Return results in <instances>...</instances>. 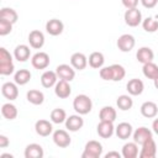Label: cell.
Segmentation results:
<instances>
[{
	"instance_id": "30",
	"label": "cell",
	"mask_w": 158,
	"mask_h": 158,
	"mask_svg": "<svg viewBox=\"0 0 158 158\" xmlns=\"http://www.w3.org/2000/svg\"><path fill=\"white\" fill-rule=\"evenodd\" d=\"M1 114L6 120H15L17 117V107L11 102H6L1 106Z\"/></svg>"
},
{
	"instance_id": "25",
	"label": "cell",
	"mask_w": 158,
	"mask_h": 158,
	"mask_svg": "<svg viewBox=\"0 0 158 158\" xmlns=\"http://www.w3.org/2000/svg\"><path fill=\"white\" fill-rule=\"evenodd\" d=\"M115 133H116V136L120 139H127L133 133V130H132L131 123H128V122H121L115 128Z\"/></svg>"
},
{
	"instance_id": "27",
	"label": "cell",
	"mask_w": 158,
	"mask_h": 158,
	"mask_svg": "<svg viewBox=\"0 0 158 158\" xmlns=\"http://www.w3.org/2000/svg\"><path fill=\"white\" fill-rule=\"evenodd\" d=\"M121 154H122L123 158H136L138 156V144L135 141L125 143L123 147H122Z\"/></svg>"
},
{
	"instance_id": "13",
	"label": "cell",
	"mask_w": 158,
	"mask_h": 158,
	"mask_svg": "<svg viewBox=\"0 0 158 158\" xmlns=\"http://www.w3.org/2000/svg\"><path fill=\"white\" fill-rule=\"evenodd\" d=\"M1 94L4 95V98H6L7 100H15L19 96V89H17V84L16 83H11V81H6L2 84L1 86Z\"/></svg>"
},
{
	"instance_id": "17",
	"label": "cell",
	"mask_w": 158,
	"mask_h": 158,
	"mask_svg": "<svg viewBox=\"0 0 158 158\" xmlns=\"http://www.w3.org/2000/svg\"><path fill=\"white\" fill-rule=\"evenodd\" d=\"M70 64L74 69L77 70H83L86 68L88 65V58L84 53H80V52H75L72 54L70 57Z\"/></svg>"
},
{
	"instance_id": "9",
	"label": "cell",
	"mask_w": 158,
	"mask_h": 158,
	"mask_svg": "<svg viewBox=\"0 0 158 158\" xmlns=\"http://www.w3.org/2000/svg\"><path fill=\"white\" fill-rule=\"evenodd\" d=\"M56 73L58 75L59 79L62 80H67V81H72L75 78V70L73 67H70L69 64H59L56 68Z\"/></svg>"
},
{
	"instance_id": "29",
	"label": "cell",
	"mask_w": 158,
	"mask_h": 158,
	"mask_svg": "<svg viewBox=\"0 0 158 158\" xmlns=\"http://www.w3.org/2000/svg\"><path fill=\"white\" fill-rule=\"evenodd\" d=\"M26 98H27V101L31 102L32 105H41V104H43V101H44V95H43V93L40 91V90H36V89L28 90L27 94H26Z\"/></svg>"
},
{
	"instance_id": "21",
	"label": "cell",
	"mask_w": 158,
	"mask_h": 158,
	"mask_svg": "<svg viewBox=\"0 0 158 158\" xmlns=\"http://www.w3.org/2000/svg\"><path fill=\"white\" fill-rule=\"evenodd\" d=\"M43 154V148L38 143H30L25 148V158H42Z\"/></svg>"
},
{
	"instance_id": "5",
	"label": "cell",
	"mask_w": 158,
	"mask_h": 158,
	"mask_svg": "<svg viewBox=\"0 0 158 158\" xmlns=\"http://www.w3.org/2000/svg\"><path fill=\"white\" fill-rule=\"evenodd\" d=\"M123 19H125V22H126L127 26L136 27V26H138L142 22V14H141V11L137 7L127 9L125 15H123Z\"/></svg>"
},
{
	"instance_id": "8",
	"label": "cell",
	"mask_w": 158,
	"mask_h": 158,
	"mask_svg": "<svg viewBox=\"0 0 158 158\" xmlns=\"http://www.w3.org/2000/svg\"><path fill=\"white\" fill-rule=\"evenodd\" d=\"M53 142L56 146H58L60 148H65L70 144L72 138L65 130H56L53 132Z\"/></svg>"
},
{
	"instance_id": "23",
	"label": "cell",
	"mask_w": 158,
	"mask_h": 158,
	"mask_svg": "<svg viewBox=\"0 0 158 158\" xmlns=\"http://www.w3.org/2000/svg\"><path fill=\"white\" fill-rule=\"evenodd\" d=\"M141 114L147 118H153L158 114V106L153 101H144L141 105Z\"/></svg>"
},
{
	"instance_id": "10",
	"label": "cell",
	"mask_w": 158,
	"mask_h": 158,
	"mask_svg": "<svg viewBox=\"0 0 158 158\" xmlns=\"http://www.w3.org/2000/svg\"><path fill=\"white\" fill-rule=\"evenodd\" d=\"M141 152H139V157L141 158H154L157 154V144L154 142L153 138H149L148 141H146L143 144H141Z\"/></svg>"
},
{
	"instance_id": "32",
	"label": "cell",
	"mask_w": 158,
	"mask_h": 158,
	"mask_svg": "<svg viewBox=\"0 0 158 158\" xmlns=\"http://www.w3.org/2000/svg\"><path fill=\"white\" fill-rule=\"evenodd\" d=\"M142 72H143V75H144L146 78L154 80V79L158 77V65L154 64L153 62H148V63L143 64Z\"/></svg>"
},
{
	"instance_id": "4",
	"label": "cell",
	"mask_w": 158,
	"mask_h": 158,
	"mask_svg": "<svg viewBox=\"0 0 158 158\" xmlns=\"http://www.w3.org/2000/svg\"><path fill=\"white\" fill-rule=\"evenodd\" d=\"M102 154V144L99 141L91 139L86 142L84 151L81 153V158H99Z\"/></svg>"
},
{
	"instance_id": "41",
	"label": "cell",
	"mask_w": 158,
	"mask_h": 158,
	"mask_svg": "<svg viewBox=\"0 0 158 158\" xmlns=\"http://www.w3.org/2000/svg\"><path fill=\"white\" fill-rule=\"evenodd\" d=\"M10 144L9 138L5 135H0V148H6Z\"/></svg>"
},
{
	"instance_id": "39",
	"label": "cell",
	"mask_w": 158,
	"mask_h": 158,
	"mask_svg": "<svg viewBox=\"0 0 158 158\" xmlns=\"http://www.w3.org/2000/svg\"><path fill=\"white\" fill-rule=\"evenodd\" d=\"M121 1L126 9H135V7H137L139 0H121Z\"/></svg>"
},
{
	"instance_id": "28",
	"label": "cell",
	"mask_w": 158,
	"mask_h": 158,
	"mask_svg": "<svg viewBox=\"0 0 158 158\" xmlns=\"http://www.w3.org/2000/svg\"><path fill=\"white\" fill-rule=\"evenodd\" d=\"M104 62H105V58H104V54L101 52H93L89 58H88V63L91 68L94 69H100L102 68L104 65Z\"/></svg>"
},
{
	"instance_id": "18",
	"label": "cell",
	"mask_w": 158,
	"mask_h": 158,
	"mask_svg": "<svg viewBox=\"0 0 158 158\" xmlns=\"http://www.w3.org/2000/svg\"><path fill=\"white\" fill-rule=\"evenodd\" d=\"M149 138H153V135H152V131L144 126L142 127H138L135 132H133V141L137 143V144H143L146 141H148Z\"/></svg>"
},
{
	"instance_id": "40",
	"label": "cell",
	"mask_w": 158,
	"mask_h": 158,
	"mask_svg": "<svg viewBox=\"0 0 158 158\" xmlns=\"http://www.w3.org/2000/svg\"><path fill=\"white\" fill-rule=\"evenodd\" d=\"M139 1L146 9H153L158 2V0H139Z\"/></svg>"
},
{
	"instance_id": "14",
	"label": "cell",
	"mask_w": 158,
	"mask_h": 158,
	"mask_svg": "<svg viewBox=\"0 0 158 158\" xmlns=\"http://www.w3.org/2000/svg\"><path fill=\"white\" fill-rule=\"evenodd\" d=\"M28 43L32 48L35 49H40L43 47L44 44V35L38 31V30H33L28 33Z\"/></svg>"
},
{
	"instance_id": "3",
	"label": "cell",
	"mask_w": 158,
	"mask_h": 158,
	"mask_svg": "<svg viewBox=\"0 0 158 158\" xmlns=\"http://www.w3.org/2000/svg\"><path fill=\"white\" fill-rule=\"evenodd\" d=\"M14 63H12V57L7 52L6 48L1 47L0 48V74L1 75H10L14 73Z\"/></svg>"
},
{
	"instance_id": "38",
	"label": "cell",
	"mask_w": 158,
	"mask_h": 158,
	"mask_svg": "<svg viewBox=\"0 0 158 158\" xmlns=\"http://www.w3.org/2000/svg\"><path fill=\"white\" fill-rule=\"evenodd\" d=\"M12 25L11 22L0 19V36H6L12 31Z\"/></svg>"
},
{
	"instance_id": "36",
	"label": "cell",
	"mask_w": 158,
	"mask_h": 158,
	"mask_svg": "<svg viewBox=\"0 0 158 158\" xmlns=\"http://www.w3.org/2000/svg\"><path fill=\"white\" fill-rule=\"evenodd\" d=\"M65 120H67V114H65V111L63 109L57 107V109L52 110V112H51V121L53 123H62V122H65Z\"/></svg>"
},
{
	"instance_id": "44",
	"label": "cell",
	"mask_w": 158,
	"mask_h": 158,
	"mask_svg": "<svg viewBox=\"0 0 158 158\" xmlns=\"http://www.w3.org/2000/svg\"><path fill=\"white\" fill-rule=\"evenodd\" d=\"M0 157L1 158H14V156L12 154H9V153H2Z\"/></svg>"
},
{
	"instance_id": "35",
	"label": "cell",
	"mask_w": 158,
	"mask_h": 158,
	"mask_svg": "<svg viewBox=\"0 0 158 158\" xmlns=\"http://www.w3.org/2000/svg\"><path fill=\"white\" fill-rule=\"evenodd\" d=\"M116 105L120 110L122 111H127L133 106V100L131 99L130 95H120L116 100Z\"/></svg>"
},
{
	"instance_id": "37",
	"label": "cell",
	"mask_w": 158,
	"mask_h": 158,
	"mask_svg": "<svg viewBox=\"0 0 158 158\" xmlns=\"http://www.w3.org/2000/svg\"><path fill=\"white\" fill-rule=\"evenodd\" d=\"M142 27L146 32H149V33H153L158 30V21L154 20L153 17H147L142 21Z\"/></svg>"
},
{
	"instance_id": "2",
	"label": "cell",
	"mask_w": 158,
	"mask_h": 158,
	"mask_svg": "<svg viewBox=\"0 0 158 158\" xmlns=\"http://www.w3.org/2000/svg\"><path fill=\"white\" fill-rule=\"evenodd\" d=\"M73 109L79 115H86L93 109V101L91 99L85 94H79L73 100Z\"/></svg>"
},
{
	"instance_id": "20",
	"label": "cell",
	"mask_w": 158,
	"mask_h": 158,
	"mask_svg": "<svg viewBox=\"0 0 158 158\" xmlns=\"http://www.w3.org/2000/svg\"><path fill=\"white\" fill-rule=\"evenodd\" d=\"M35 130H36V133L38 136H42V137H47L52 133L53 131V126L49 121L47 120H38L36 121L35 123Z\"/></svg>"
},
{
	"instance_id": "45",
	"label": "cell",
	"mask_w": 158,
	"mask_h": 158,
	"mask_svg": "<svg viewBox=\"0 0 158 158\" xmlns=\"http://www.w3.org/2000/svg\"><path fill=\"white\" fill-rule=\"evenodd\" d=\"M153 81H154V86H156V89H158V77H157Z\"/></svg>"
},
{
	"instance_id": "46",
	"label": "cell",
	"mask_w": 158,
	"mask_h": 158,
	"mask_svg": "<svg viewBox=\"0 0 158 158\" xmlns=\"http://www.w3.org/2000/svg\"><path fill=\"white\" fill-rule=\"evenodd\" d=\"M157 151H158V148H157Z\"/></svg>"
},
{
	"instance_id": "34",
	"label": "cell",
	"mask_w": 158,
	"mask_h": 158,
	"mask_svg": "<svg viewBox=\"0 0 158 158\" xmlns=\"http://www.w3.org/2000/svg\"><path fill=\"white\" fill-rule=\"evenodd\" d=\"M0 19L6 20V21H9V22H11V23H15V22L17 21V19H19V15H17V12H16L14 9H11V7H2V9L0 10Z\"/></svg>"
},
{
	"instance_id": "19",
	"label": "cell",
	"mask_w": 158,
	"mask_h": 158,
	"mask_svg": "<svg viewBox=\"0 0 158 158\" xmlns=\"http://www.w3.org/2000/svg\"><path fill=\"white\" fill-rule=\"evenodd\" d=\"M126 89L128 91L130 95H133V96H137V95H141L143 93V89H144V84L141 79H137V78H133L131 80H128L127 85H126Z\"/></svg>"
},
{
	"instance_id": "31",
	"label": "cell",
	"mask_w": 158,
	"mask_h": 158,
	"mask_svg": "<svg viewBox=\"0 0 158 158\" xmlns=\"http://www.w3.org/2000/svg\"><path fill=\"white\" fill-rule=\"evenodd\" d=\"M116 110L112 107V106H104L100 112H99V117H100V121H110V122H114L116 120Z\"/></svg>"
},
{
	"instance_id": "7",
	"label": "cell",
	"mask_w": 158,
	"mask_h": 158,
	"mask_svg": "<svg viewBox=\"0 0 158 158\" xmlns=\"http://www.w3.org/2000/svg\"><path fill=\"white\" fill-rule=\"evenodd\" d=\"M31 64L35 69H46L49 65V56L46 52H37L32 56Z\"/></svg>"
},
{
	"instance_id": "24",
	"label": "cell",
	"mask_w": 158,
	"mask_h": 158,
	"mask_svg": "<svg viewBox=\"0 0 158 158\" xmlns=\"http://www.w3.org/2000/svg\"><path fill=\"white\" fill-rule=\"evenodd\" d=\"M136 58H137V60L139 63L146 64L148 62H153L154 53L149 47H141L136 53Z\"/></svg>"
},
{
	"instance_id": "22",
	"label": "cell",
	"mask_w": 158,
	"mask_h": 158,
	"mask_svg": "<svg viewBox=\"0 0 158 158\" xmlns=\"http://www.w3.org/2000/svg\"><path fill=\"white\" fill-rule=\"evenodd\" d=\"M57 81H58V75L53 70H46L41 75V84H42L43 88L49 89V88L54 86L57 84Z\"/></svg>"
},
{
	"instance_id": "26",
	"label": "cell",
	"mask_w": 158,
	"mask_h": 158,
	"mask_svg": "<svg viewBox=\"0 0 158 158\" xmlns=\"http://www.w3.org/2000/svg\"><path fill=\"white\" fill-rule=\"evenodd\" d=\"M30 54H31V49L26 44H19L14 49V57L19 62H26L30 58Z\"/></svg>"
},
{
	"instance_id": "43",
	"label": "cell",
	"mask_w": 158,
	"mask_h": 158,
	"mask_svg": "<svg viewBox=\"0 0 158 158\" xmlns=\"http://www.w3.org/2000/svg\"><path fill=\"white\" fill-rule=\"evenodd\" d=\"M152 130H153V132H154L156 135H158V118H156V120L153 121V123H152Z\"/></svg>"
},
{
	"instance_id": "1",
	"label": "cell",
	"mask_w": 158,
	"mask_h": 158,
	"mask_svg": "<svg viewBox=\"0 0 158 158\" xmlns=\"http://www.w3.org/2000/svg\"><path fill=\"white\" fill-rule=\"evenodd\" d=\"M100 78L104 80H111V81H120L125 78L126 70L120 64H112L109 67L100 68Z\"/></svg>"
},
{
	"instance_id": "6",
	"label": "cell",
	"mask_w": 158,
	"mask_h": 158,
	"mask_svg": "<svg viewBox=\"0 0 158 158\" xmlns=\"http://www.w3.org/2000/svg\"><path fill=\"white\" fill-rule=\"evenodd\" d=\"M116 44H117V48L121 52H130L131 49H133V47L136 44V40L132 35L125 33V35H121L118 37Z\"/></svg>"
},
{
	"instance_id": "42",
	"label": "cell",
	"mask_w": 158,
	"mask_h": 158,
	"mask_svg": "<svg viewBox=\"0 0 158 158\" xmlns=\"http://www.w3.org/2000/svg\"><path fill=\"white\" fill-rule=\"evenodd\" d=\"M121 156H122V154H120L118 152L112 151V152L106 153V154H105V158H112V157H115V158H121Z\"/></svg>"
},
{
	"instance_id": "33",
	"label": "cell",
	"mask_w": 158,
	"mask_h": 158,
	"mask_svg": "<svg viewBox=\"0 0 158 158\" xmlns=\"http://www.w3.org/2000/svg\"><path fill=\"white\" fill-rule=\"evenodd\" d=\"M30 79H31V73L27 69H19L14 75V80L17 85H25L30 81Z\"/></svg>"
},
{
	"instance_id": "12",
	"label": "cell",
	"mask_w": 158,
	"mask_h": 158,
	"mask_svg": "<svg viewBox=\"0 0 158 158\" xmlns=\"http://www.w3.org/2000/svg\"><path fill=\"white\" fill-rule=\"evenodd\" d=\"M96 132L101 138H110L114 132H115V127H114V122L110 121H100L99 125L96 126Z\"/></svg>"
},
{
	"instance_id": "11",
	"label": "cell",
	"mask_w": 158,
	"mask_h": 158,
	"mask_svg": "<svg viewBox=\"0 0 158 158\" xmlns=\"http://www.w3.org/2000/svg\"><path fill=\"white\" fill-rule=\"evenodd\" d=\"M54 94L59 99H67V98H69V95L72 94V88L69 85V81L59 79L57 81V84L54 85Z\"/></svg>"
},
{
	"instance_id": "16",
	"label": "cell",
	"mask_w": 158,
	"mask_h": 158,
	"mask_svg": "<svg viewBox=\"0 0 158 158\" xmlns=\"http://www.w3.org/2000/svg\"><path fill=\"white\" fill-rule=\"evenodd\" d=\"M64 30V25L58 19H51L46 23V31L51 36H59Z\"/></svg>"
},
{
	"instance_id": "15",
	"label": "cell",
	"mask_w": 158,
	"mask_h": 158,
	"mask_svg": "<svg viewBox=\"0 0 158 158\" xmlns=\"http://www.w3.org/2000/svg\"><path fill=\"white\" fill-rule=\"evenodd\" d=\"M84 126V120L81 118V115H70L65 120V127L70 132H77Z\"/></svg>"
}]
</instances>
